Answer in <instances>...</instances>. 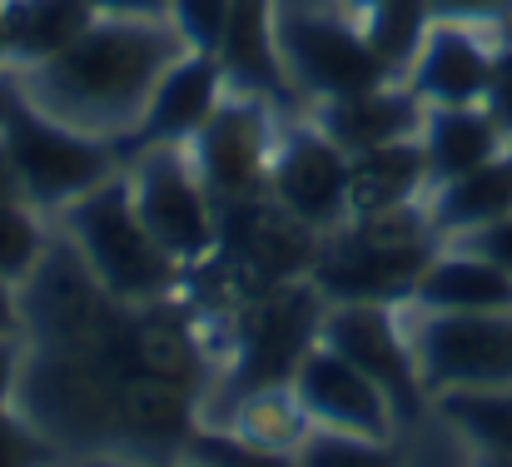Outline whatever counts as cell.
<instances>
[{
  "label": "cell",
  "instance_id": "25",
  "mask_svg": "<svg viewBox=\"0 0 512 467\" xmlns=\"http://www.w3.org/2000/svg\"><path fill=\"white\" fill-rule=\"evenodd\" d=\"M194 458L214 467H299L294 463V448H269V443H249L239 433H209L199 438Z\"/></svg>",
  "mask_w": 512,
  "mask_h": 467
},
{
  "label": "cell",
  "instance_id": "1",
  "mask_svg": "<svg viewBox=\"0 0 512 467\" xmlns=\"http://www.w3.org/2000/svg\"><path fill=\"white\" fill-rule=\"evenodd\" d=\"M189 45L179 40L170 20H115L95 15V25L70 40L60 55L10 70L15 90L55 115L70 130H85L95 140L125 145V135L140 125L160 75Z\"/></svg>",
  "mask_w": 512,
  "mask_h": 467
},
{
  "label": "cell",
  "instance_id": "38",
  "mask_svg": "<svg viewBox=\"0 0 512 467\" xmlns=\"http://www.w3.org/2000/svg\"><path fill=\"white\" fill-rule=\"evenodd\" d=\"M5 70H10V65H5V45H0V75H5Z\"/></svg>",
  "mask_w": 512,
  "mask_h": 467
},
{
  "label": "cell",
  "instance_id": "23",
  "mask_svg": "<svg viewBox=\"0 0 512 467\" xmlns=\"http://www.w3.org/2000/svg\"><path fill=\"white\" fill-rule=\"evenodd\" d=\"M299 467H403L393 443H373V438H348V433H319L309 428L294 448Z\"/></svg>",
  "mask_w": 512,
  "mask_h": 467
},
{
  "label": "cell",
  "instance_id": "12",
  "mask_svg": "<svg viewBox=\"0 0 512 467\" xmlns=\"http://www.w3.org/2000/svg\"><path fill=\"white\" fill-rule=\"evenodd\" d=\"M493 55H498L493 30H473V25H448V20H438V25L428 30L418 60L408 65L403 85L418 95L423 110L483 105V100H488V80H493Z\"/></svg>",
  "mask_w": 512,
  "mask_h": 467
},
{
  "label": "cell",
  "instance_id": "28",
  "mask_svg": "<svg viewBox=\"0 0 512 467\" xmlns=\"http://www.w3.org/2000/svg\"><path fill=\"white\" fill-rule=\"evenodd\" d=\"M488 115L503 125V135L512 140V45L498 40V55H493V80H488Z\"/></svg>",
  "mask_w": 512,
  "mask_h": 467
},
{
  "label": "cell",
  "instance_id": "10",
  "mask_svg": "<svg viewBox=\"0 0 512 467\" xmlns=\"http://www.w3.org/2000/svg\"><path fill=\"white\" fill-rule=\"evenodd\" d=\"M289 388H294L304 423L319 433H348V438H373V443H398L403 433L393 403L324 338L299 358Z\"/></svg>",
  "mask_w": 512,
  "mask_h": 467
},
{
  "label": "cell",
  "instance_id": "24",
  "mask_svg": "<svg viewBox=\"0 0 512 467\" xmlns=\"http://www.w3.org/2000/svg\"><path fill=\"white\" fill-rule=\"evenodd\" d=\"M224 20H229V0H170V25L189 50L219 55Z\"/></svg>",
  "mask_w": 512,
  "mask_h": 467
},
{
  "label": "cell",
  "instance_id": "29",
  "mask_svg": "<svg viewBox=\"0 0 512 467\" xmlns=\"http://www.w3.org/2000/svg\"><path fill=\"white\" fill-rule=\"evenodd\" d=\"M448 244H468V249H478L483 259H493V264L512 279V214L508 219H498V224H488V229H478V234H468V239H448Z\"/></svg>",
  "mask_w": 512,
  "mask_h": 467
},
{
  "label": "cell",
  "instance_id": "5",
  "mask_svg": "<svg viewBox=\"0 0 512 467\" xmlns=\"http://www.w3.org/2000/svg\"><path fill=\"white\" fill-rule=\"evenodd\" d=\"M125 179L135 194V209L155 244L189 274L219 254V204L204 189L194 159L184 145H155L125 159Z\"/></svg>",
  "mask_w": 512,
  "mask_h": 467
},
{
  "label": "cell",
  "instance_id": "4",
  "mask_svg": "<svg viewBox=\"0 0 512 467\" xmlns=\"http://www.w3.org/2000/svg\"><path fill=\"white\" fill-rule=\"evenodd\" d=\"M274 50H279V65H284L294 100H304L314 110L398 80L373 55L358 15H348L339 0H334V10H324L319 0H279Z\"/></svg>",
  "mask_w": 512,
  "mask_h": 467
},
{
  "label": "cell",
  "instance_id": "2",
  "mask_svg": "<svg viewBox=\"0 0 512 467\" xmlns=\"http://www.w3.org/2000/svg\"><path fill=\"white\" fill-rule=\"evenodd\" d=\"M55 234L80 254V264L90 269L100 294L125 313L165 304L184 274L145 229L125 169L110 174L105 184H95L90 194H80L75 204H65L55 214Z\"/></svg>",
  "mask_w": 512,
  "mask_h": 467
},
{
  "label": "cell",
  "instance_id": "32",
  "mask_svg": "<svg viewBox=\"0 0 512 467\" xmlns=\"http://www.w3.org/2000/svg\"><path fill=\"white\" fill-rule=\"evenodd\" d=\"M25 333V299L15 284L0 279V338H20Z\"/></svg>",
  "mask_w": 512,
  "mask_h": 467
},
{
  "label": "cell",
  "instance_id": "16",
  "mask_svg": "<svg viewBox=\"0 0 512 467\" xmlns=\"http://www.w3.org/2000/svg\"><path fill=\"white\" fill-rule=\"evenodd\" d=\"M423 214L433 224V234L448 244V239H468L498 219L512 214V145L503 155H493L488 164L448 179V184H433L423 194Z\"/></svg>",
  "mask_w": 512,
  "mask_h": 467
},
{
  "label": "cell",
  "instance_id": "9",
  "mask_svg": "<svg viewBox=\"0 0 512 467\" xmlns=\"http://www.w3.org/2000/svg\"><path fill=\"white\" fill-rule=\"evenodd\" d=\"M269 199L309 224L314 234H334L353 219V189H348V155L314 125H289L274 145L269 164Z\"/></svg>",
  "mask_w": 512,
  "mask_h": 467
},
{
  "label": "cell",
  "instance_id": "19",
  "mask_svg": "<svg viewBox=\"0 0 512 467\" xmlns=\"http://www.w3.org/2000/svg\"><path fill=\"white\" fill-rule=\"evenodd\" d=\"M348 189H353V219L423 204V194H428V159H423L418 135L378 145V150H363V155H348Z\"/></svg>",
  "mask_w": 512,
  "mask_h": 467
},
{
  "label": "cell",
  "instance_id": "20",
  "mask_svg": "<svg viewBox=\"0 0 512 467\" xmlns=\"http://www.w3.org/2000/svg\"><path fill=\"white\" fill-rule=\"evenodd\" d=\"M438 423L478 458H512V388H458L433 398Z\"/></svg>",
  "mask_w": 512,
  "mask_h": 467
},
{
  "label": "cell",
  "instance_id": "26",
  "mask_svg": "<svg viewBox=\"0 0 512 467\" xmlns=\"http://www.w3.org/2000/svg\"><path fill=\"white\" fill-rule=\"evenodd\" d=\"M45 463H50L45 433L20 408H0V467H45Z\"/></svg>",
  "mask_w": 512,
  "mask_h": 467
},
{
  "label": "cell",
  "instance_id": "6",
  "mask_svg": "<svg viewBox=\"0 0 512 467\" xmlns=\"http://www.w3.org/2000/svg\"><path fill=\"white\" fill-rule=\"evenodd\" d=\"M403 323L428 403L458 388H512V309L418 313L403 304Z\"/></svg>",
  "mask_w": 512,
  "mask_h": 467
},
{
  "label": "cell",
  "instance_id": "30",
  "mask_svg": "<svg viewBox=\"0 0 512 467\" xmlns=\"http://www.w3.org/2000/svg\"><path fill=\"white\" fill-rule=\"evenodd\" d=\"M95 15L115 20H170V0H90Z\"/></svg>",
  "mask_w": 512,
  "mask_h": 467
},
{
  "label": "cell",
  "instance_id": "18",
  "mask_svg": "<svg viewBox=\"0 0 512 467\" xmlns=\"http://www.w3.org/2000/svg\"><path fill=\"white\" fill-rule=\"evenodd\" d=\"M95 25L90 0H0V45L5 65L25 70L50 55H60L70 40H80Z\"/></svg>",
  "mask_w": 512,
  "mask_h": 467
},
{
  "label": "cell",
  "instance_id": "17",
  "mask_svg": "<svg viewBox=\"0 0 512 467\" xmlns=\"http://www.w3.org/2000/svg\"><path fill=\"white\" fill-rule=\"evenodd\" d=\"M418 145L428 159V189H433V184H448V179L488 164L493 155H503L512 140L488 115V105H458V110H428Z\"/></svg>",
  "mask_w": 512,
  "mask_h": 467
},
{
  "label": "cell",
  "instance_id": "8",
  "mask_svg": "<svg viewBox=\"0 0 512 467\" xmlns=\"http://www.w3.org/2000/svg\"><path fill=\"white\" fill-rule=\"evenodd\" d=\"M319 338L343 353L398 413V423L408 428L423 403H428V388L418 378V363H413V343H408V323L398 304H324V323H319Z\"/></svg>",
  "mask_w": 512,
  "mask_h": 467
},
{
  "label": "cell",
  "instance_id": "11",
  "mask_svg": "<svg viewBox=\"0 0 512 467\" xmlns=\"http://www.w3.org/2000/svg\"><path fill=\"white\" fill-rule=\"evenodd\" d=\"M224 95H229V80H224L219 55L184 50L170 70L160 75V85H155L140 125L120 145V159L140 155V150H155V145H189L209 125V115L224 105Z\"/></svg>",
  "mask_w": 512,
  "mask_h": 467
},
{
  "label": "cell",
  "instance_id": "37",
  "mask_svg": "<svg viewBox=\"0 0 512 467\" xmlns=\"http://www.w3.org/2000/svg\"><path fill=\"white\" fill-rule=\"evenodd\" d=\"M503 40H508V45H512V20H508V25H503Z\"/></svg>",
  "mask_w": 512,
  "mask_h": 467
},
{
  "label": "cell",
  "instance_id": "13",
  "mask_svg": "<svg viewBox=\"0 0 512 467\" xmlns=\"http://www.w3.org/2000/svg\"><path fill=\"white\" fill-rule=\"evenodd\" d=\"M274 20H279V0H229L219 65H224L229 90L259 95L279 110V105H299V100H294L284 65H279V50H274Z\"/></svg>",
  "mask_w": 512,
  "mask_h": 467
},
{
  "label": "cell",
  "instance_id": "27",
  "mask_svg": "<svg viewBox=\"0 0 512 467\" xmlns=\"http://www.w3.org/2000/svg\"><path fill=\"white\" fill-rule=\"evenodd\" d=\"M433 20L473 25V30H503L512 20V0H428Z\"/></svg>",
  "mask_w": 512,
  "mask_h": 467
},
{
  "label": "cell",
  "instance_id": "21",
  "mask_svg": "<svg viewBox=\"0 0 512 467\" xmlns=\"http://www.w3.org/2000/svg\"><path fill=\"white\" fill-rule=\"evenodd\" d=\"M358 25H363V35H368L373 55H378V60L403 80V75H408V65L418 60V50H423L428 30H433L438 20H433V5H428V0H383V5L363 10V15H358Z\"/></svg>",
  "mask_w": 512,
  "mask_h": 467
},
{
  "label": "cell",
  "instance_id": "35",
  "mask_svg": "<svg viewBox=\"0 0 512 467\" xmlns=\"http://www.w3.org/2000/svg\"><path fill=\"white\" fill-rule=\"evenodd\" d=\"M478 467H512V458H478Z\"/></svg>",
  "mask_w": 512,
  "mask_h": 467
},
{
  "label": "cell",
  "instance_id": "7",
  "mask_svg": "<svg viewBox=\"0 0 512 467\" xmlns=\"http://www.w3.org/2000/svg\"><path fill=\"white\" fill-rule=\"evenodd\" d=\"M274 105L259 95H239L229 90L224 105L209 115V125L184 145V155L194 159L204 189L214 194V204H244V199H264L269 194V164H274Z\"/></svg>",
  "mask_w": 512,
  "mask_h": 467
},
{
  "label": "cell",
  "instance_id": "15",
  "mask_svg": "<svg viewBox=\"0 0 512 467\" xmlns=\"http://www.w3.org/2000/svg\"><path fill=\"white\" fill-rule=\"evenodd\" d=\"M423 105L418 95L393 80V85H378L368 95H348L334 105H319L309 120L339 145L343 155H363V150H378V145H393V140H413L423 130Z\"/></svg>",
  "mask_w": 512,
  "mask_h": 467
},
{
  "label": "cell",
  "instance_id": "31",
  "mask_svg": "<svg viewBox=\"0 0 512 467\" xmlns=\"http://www.w3.org/2000/svg\"><path fill=\"white\" fill-rule=\"evenodd\" d=\"M20 368H25V358H20L15 338H0V408H15V393H20Z\"/></svg>",
  "mask_w": 512,
  "mask_h": 467
},
{
  "label": "cell",
  "instance_id": "14",
  "mask_svg": "<svg viewBox=\"0 0 512 467\" xmlns=\"http://www.w3.org/2000/svg\"><path fill=\"white\" fill-rule=\"evenodd\" d=\"M408 309L418 313H498L512 309V279L468 244H438L423 264Z\"/></svg>",
  "mask_w": 512,
  "mask_h": 467
},
{
  "label": "cell",
  "instance_id": "33",
  "mask_svg": "<svg viewBox=\"0 0 512 467\" xmlns=\"http://www.w3.org/2000/svg\"><path fill=\"white\" fill-rule=\"evenodd\" d=\"M0 199H25L20 194V179H15V164H10V150L0 140Z\"/></svg>",
  "mask_w": 512,
  "mask_h": 467
},
{
  "label": "cell",
  "instance_id": "34",
  "mask_svg": "<svg viewBox=\"0 0 512 467\" xmlns=\"http://www.w3.org/2000/svg\"><path fill=\"white\" fill-rule=\"evenodd\" d=\"M348 15H363V10H373V5H383V0H339Z\"/></svg>",
  "mask_w": 512,
  "mask_h": 467
},
{
  "label": "cell",
  "instance_id": "36",
  "mask_svg": "<svg viewBox=\"0 0 512 467\" xmlns=\"http://www.w3.org/2000/svg\"><path fill=\"white\" fill-rule=\"evenodd\" d=\"M179 467H214V463H204V458H189V463H179Z\"/></svg>",
  "mask_w": 512,
  "mask_h": 467
},
{
  "label": "cell",
  "instance_id": "3",
  "mask_svg": "<svg viewBox=\"0 0 512 467\" xmlns=\"http://www.w3.org/2000/svg\"><path fill=\"white\" fill-rule=\"evenodd\" d=\"M0 140L10 150L25 204H35L40 214H60L65 204H75L80 194H90L95 184H105L110 174L125 169L120 145L70 130L55 115L35 110L15 90L10 70L0 75Z\"/></svg>",
  "mask_w": 512,
  "mask_h": 467
},
{
  "label": "cell",
  "instance_id": "22",
  "mask_svg": "<svg viewBox=\"0 0 512 467\" xmlns=\"http://www.w3.org/2000/svg\"><path fill=\"white\" fill-rule=\"evenodd\" d=\"M55 229L45 224V214L25 199H0V279L25 289L30 274L40 269V259L50 254Z\"/></svg>",
  "mask_w": 512,
  "mask_h": 467
}]
</instances>
